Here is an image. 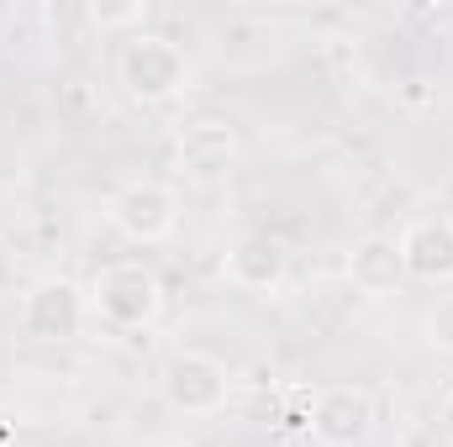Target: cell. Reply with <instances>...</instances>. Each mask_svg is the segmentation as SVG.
<instances>
[{
    "instance_id": "cell-1",
    "label": "cell",
    "mask_w": 453,
    "mask_h": 447,
    "mask_svg": "<svg viewBox=\"0 0 453 447\" xmlns=\"http://www.w3.org/2000/svg\"><path fill=\"white\" fill-rule=\"evenodd\" d=\"M116 85L132 106H169L190 90V58L164 32H132L116 48Z\"/></svg>"
},
{
    "instance_id": "cell-2",
    "label": "cell",
    "mask_w": 453,
    "mask_h": 447,
    "mask_svg": "<svg viewBox=\"0 0 453 447\" xmlns=\"http://www.w3.org/2000/svg\"><path fill=\"white\" fill-rule=\"evenodd\" d=\"M164 279L153 263L142 258H121V263H106L96 279H90V311L116 327V332H142L164 316Z\"/></svg>"
},
{
    "instance_id": "cell-3",
    "label": "cell",
    "mask_w": 453,
    "mask_h": 447,
    "mask_svg": "<svg viewBox=\"0 0 453 447\" xmlns=\"http://www.w3.org/2000/svg\"><path fill=\"white\" fill-rule=\"evenodd\" d=\"M158 390H164L169 411H180V416H217L232 400V374L206 347H174L158 363Z\"/></svg>"
},
{
    "instance_id": "cell-4",
    "label": "cell",
    "mask_w": 453,
    "mask_h": 447,
    "mask_svg": "<svg viewBox=\"0 0 453 447\" xmlns=\"http://www.w3.org/2000/svg\"><path fill=\"white\" fill-rule=\"evenodd\" d=\"M106 222L137 247L169 242L174 226H180V195L158 179H121L106 195Z\"/></svg>"
},
{
    "instance_id": "cell-5",
    "label": "cell",
    "mask_w": 453,
    "mask_h": 447,
    "mask_svg": "<svg viewBox=\"0 0 453 447\" xmlns=\"http://www.w3.org/2000/svg\"><path fill=\"white\" fill-rule=\"evenodd\" d=\"M242 158V142H237V126L232 121H217V116H201L190 121L180 137H174V174L196 190H217L232 179Z\"/></svg>"
},
{
    "instance_id": "cell-6",
    "label": "cell",
    "mask_w": 453,
    "mask_h": 447,
    "mask_svg": "<svg viewBox=\"0 0 453 447\" xmlns=\"http://www.w3.org/2000/svg\"><path fill=\"white\" fill-rule=\"evenodd\" d=\"M85 316H90V295L64 274H48L21 295V332L32 342H48V347L74 342L85 332Z\"/></svg>"
},
{
    "instance_id": "cell-7",
    "label": "cell",
    "mask_w": 453,
    "mask_h": 447,
    "mask_svg": "<svg viewBox=\"0 0 453 447\" xmlns=\"http://www.w3.org/2000/svg\"><path fill=\"white\" fill-rule=\"evenodd\" d=\"M380 421V400L364 384H327L311 400V443L317 447H369Z\"/></svg>"
},
{
    "instance_id": "cell-8",
    "label": "cell",
    "mask_w": 453,
    "mask_h": 447,
    "mask_svg": "<svg viewBox=\"0 0 453 447\" xmlns=\"http://www.w3.org/2000/svg\"><path fill=\"white\" fill-rule=\"evenodd\" d=\"M395 247H401L406 279L433 284V290H438V284H453V216H443V211L411 216V222L401 226Z\"/></svg>"
},
{
    "instance_id": "cell-9",
    "label": "cell",
    "mask_w": 453,
    "mask_h": 447,
    "mask_svg": "<svg viewBox=\"0 0 453 447\" xmlns=\"http://www.w3.org/2000/svg\"><path fill=\"white\" fill-rule=\"evenodd\" d=\"M222 274L242 295H274L290 279V247L269 231H242L222 258Z\"/></svg>"
},
{
    "instance_id": "cell-10",
    "label": "cell",
    "mask_w": 453,
    "mask_h": 447,
    "mask_svg": "<svg viewBox=\"0 0 453 447\" xmlns=\"http://www.w3.org/2000/svg\"><path fill=\"white\" fill-rule=\"evenodd\" d=\"M348 284L364 295V300H390L401 284H406V269H401V247H395V237H380V231H369V237H358L353 247H348Z\"/></svg>"
},
{
    "instance_id": "cell-11",
    "label": "cell",
    "mask_w": 453,
    "mask_h": 447,
    "mask_svg": "<svg viewBox=\"0 0 453 447\" xmlns=\"http://www.w3.org/2000/svg\"><path fill=\"white\" fill-rule=\"evenodd\" d=\"M85 16H90V27L96 32H142V21H148V0H90L85 5Z\"/></svg>"
},
{
    "instance_id": "cell-12",
    "label": "cell",
    "mask_w": 453,
    "mask_h": 447,
    "mask_svg": "<svg viewBox=\"0 0 453 447\" xmlns=\"http://www.w3.org/2000/svg\"><path fill=\"white\" fill-rule=\"evenodd\" d=\"M422 327H427V342L453 358V295H438V300H433V311H427Z\"/></svg>"
},
{
    "instance_id": "cell-13",
    "label": "cell",
    "mask_w": 453,
    "mask_h": 447,
    "mask_svg": "<svg viewBox=\"0 0 453 447\" xmlns=\"http://www.w3.org/2000/svg\"><path fill=\"white\" fill-rule=\"evenodd\" d=\"M438 437L453 447V390L443 395V400H438Z\"/></svg>"
}]
</instances>
